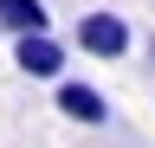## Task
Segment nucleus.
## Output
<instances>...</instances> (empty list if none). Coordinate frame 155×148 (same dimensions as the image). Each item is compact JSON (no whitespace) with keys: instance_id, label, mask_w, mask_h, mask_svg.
<instances>
[{"instance_id":"obj_1","label":"nucleus","mask_w":155,"mask_h":148,"mask_svg":"<svg viewBox=\"0 0 155 148\" xmlns=\"http://www.w3.org/2000/svg\"><path fill=\"white\" fill-rule=\"evenodd\" d=\"M129 20L123 13H110V7H97L78 20V52H91V58H129Z\"/></svg>"},{"instance_id":"obj_2","label":"nucleus","mask_w":155,"mask_h":148,"mask_svg":"<svg viewBox=\"0 0 155 148\" xmlns=\"http://www.w3.org/2000/svg\"><path fill=\"white\" fill-rule=\"evenodd\" d=\"M13 65L26 71V77H39V84H58L65 77V45H58L52 32H19L13 39Z\"/></svg>"},{"instance_id":"obj_3","label":"nucleus","mask_w":155,"mask_h":148,"mask_svg":"<svg viewBox=\"0 0 155 148\" xmlns=\"http://www.w3.org/2000/svg\"><path fill=\"white\" fill-rule=\"evenodd\" d=\"M58 109L78 122V129H104L110 122V103L97 84H78V77H58Z\"/></svg>"},{"instance_id":"obj_4","label":"nucleus","mask_w":155,"mask_h":148,"mask_svg":"<svg viewBox=\"0 0 155 148\" xmlns=\"http://www.w3.org/2000/svg\"><path fill=\"white\" fill-rule=\"evenodd\" d=\"M0 32H52V13L45 0H0Z\"/></svg>"},{"instance_id":"obj_5","label":"nucleus","mask_w":155,"mask_h":148,"mask_svg":"<svg viewBox=\"0 0 155 148\" xmlns=\"http://www.w3.org/2000/svg\"><path fill=\"white\" fill-rule=\"evenodd\" d=\"M149 58H155V39H149Z\"/></svg>"}]
</instances>
